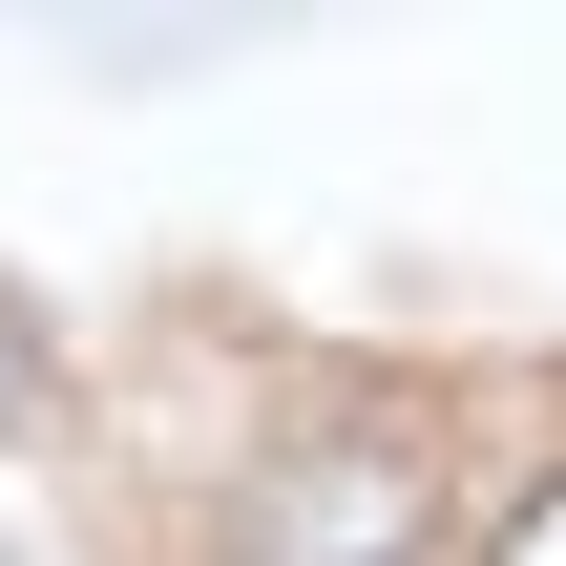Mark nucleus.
<instances>
[{
  "label": "nucleus",
  "instance_id": "f257e3e1",
  "mask_svg": "<svg viewBox=\"0 0 566 566\" xmlns=\"http://www.w3.org/2000/svg\"><path fill=\"white\" fill-rule=\"evenodd\" d=\"M399 546H420V462H399V441H336V462H294L273 566H399Z\"/></svg>",
  "mask_w": 566,
  "mask_h": 566
},
{
  "label": "nucleus",
  "instance_id": "f03ea898",
  "mask_svg": "<svg viewBox=\"0 0 566 566\" xmlns=\"http://www.w3.org/2000/svg\"><path fill=\"white\" fill-rule=\"evenodd\" d=\"M483 566H566V483H546V504H525V525H504Z\"/></svg>",
  "mask_w": 566,
  "mask_h": 566
},
{
  "label": "nucleus",
  "instance_id": "7ed1b4c3",
  "mask_svg": "<svg viewBox=\"0 0 566 566\" xmlns=\"http://www.w3.org/2000/svg\"><path fill=\"white\" fill-rule=\"evenodd\" d=\"M0 420H21V315H0Z\"/></svg>",
  "mask_w": 566,
  "mask_h": 566
}]
</instances>
